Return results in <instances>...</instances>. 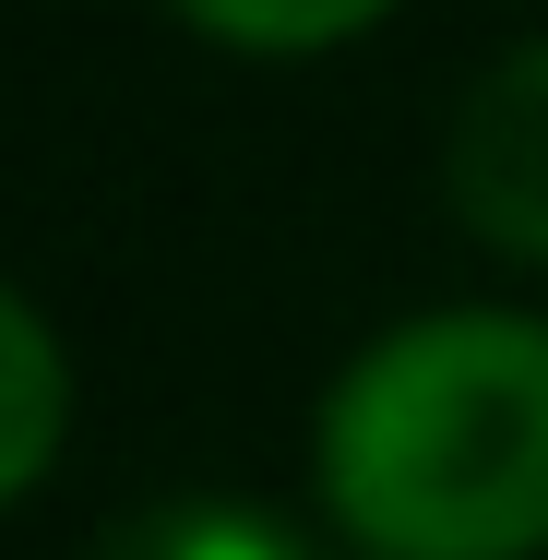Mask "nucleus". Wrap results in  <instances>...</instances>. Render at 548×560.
<instances>
[{
	"label": "nucleus",
	"mask_w": 548,
	"mask_h": 560,
	"mask_svg": "<svg viewBox=\"0 0 548 560\" xmlns=\"http://www.w3.org/2000/svg\"><path fill=\"white\" fill-rule=\"evenodd\" d=\"M191 36H215V48H250V60H311V48H346V36H370L394 0H167Z\"/></svg>",
	"instance_id": "5"
},
{
	"label": "nucleus",
	"mask_w": 548,
	"mask_h": 560,
	"mask_svg": "<svg viewBox=\"0 0 548 560\" xmlns=\"http://www.w3.org/2000/svg\"><path fill=\"white\" fill-rule=\"evenodd\" d=\"M84 560H323V549H311L275 501H250V489H155V501H131Z\"/></svg>",
	"instance_id": "3"
},
{
	"label": "nucleus",
	"mask_w": 548,
	"mask_h": 560,
	"mask_svg": "<svg viewBox=\"0 0 548 560\" xmlns=\"http://www.w3.org/2000/svg\"><path fill=\"white\" fill-rule=\"evenodd\" d=\"M323 513L358 560L548 549V323L418 311L323 394Z\"/></svg>",
	"instance_id": "1"
},
{
	"label": "nucleus",
	"mask_w": 548,
	"mask_h": 560,
	"mask_svg": "<svg viewBox=\"0 0 548 560\" xmlns=\"http://www.w3.org/2000/svg\"><path fill=\"white\" fill-rule=\"evenodd\" d=\"M441 191L489 250L548 275V36H525L513 60H489L465 84L453 143H441Z\"/></svg>",
	"instance_id": "2"
},
{
	"label": "nucleus",
	"mask_w": 548,
	"mask_h": 560,
	"mask_svg": "<svg viewBox=\"0 0 548 560\" xmlns=\"http://www.w3.org/2000/svg\"><path fill=\"white\" fill-rule=\"evenodd\" d=\"M60 430H72V358L24 287H0V501H24L60 465Z\"/></svg>",
	"instance_id": "4"
}]
</instances>
